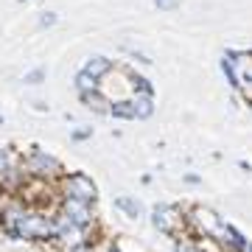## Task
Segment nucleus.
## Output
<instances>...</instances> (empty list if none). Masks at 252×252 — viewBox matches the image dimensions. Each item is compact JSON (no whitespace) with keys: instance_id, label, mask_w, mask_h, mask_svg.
<instances>
[{"instance_id":"1","label":"nucleus","mask_w":252,"mask_h":252,"mask_svg":"<svg viewBox=\"0 0 252 252\" xmlns=\"http://www.w3.org/2000/svg\"><path fill=\"white\" fill-rule=\"evenodd\" d=\"M62 199H79V202H87L93 205L98 199V185L93 182L90 174L76 171V174H62Z\"/></svg>"},{"instance_id":"2","label":"nucleus","mask_w":252,"mask_h":252,"mask_svg":"<svg viewBox=\"0 0 252 252\" xmlns=\"http://www.w3.org/2000/svg\"><path fill=\"white\" fill-rule=\"evenodd\" d=\"M23 174L34 177V180H48V177L56 180V177H62V162L51 157L48 152H42L39 146H34L31 154L26 157V162H23Z\"/></svg>"},{"instance_id":"3","label":"nucleus","mask_w":252,"mask_h":252,"mask_svg":"<svg viewBox=\"0 0 252 252\" xmlns=\"http://www.w3.org/2000/svg\"><path fill=\"white\" fill-rule=\"evenodd\" d=\"M219 227H221V219L205 205H193L185 213V230H196L202 238H216Z\"/></svg>"},{"instance_id":"4","label":"nucleus","mask_w":252,"mask_h":252,"mask_svg":"<svg viewBox=\"0 0 252 252\" xmlns=\"http://www.w3.org/2000/svg\"><path fill=\"white\" fill-rule=\"evenodd\" d=\"M152 224L162 235H180L185 233V213L177 205H157L152 210Z\"/></svg>"},{"instance_id":"5","label":"nucleus","mask_w":252,"mask_h":252,"mask_svg":"<svg viewBox=\"0 0 252 252\" xmlns=\"http://www.w3.org/2000/svg\"><path fill=\"white\" fill-rule=\"evenodd\" d=\"M59 213H62L73 227L79 230H87L90 224H95V216H93V207L87 202H79V199H62L59 205Z\"/></svg>"},{"instance_id":"6","label":"nucleus","mask_w":252,"mask_h":252,"mask_svg":"<svg viewBox=\"0 0 252 252\" xmlns=\"http://www.w3.org/2000/svg\"><path fill=\"white\" fill-rule=\"evenodd\" d=\"M115 207L121 210V213H126L129 219H140L146 213L143 202H140V199H135V196H118L115 199Z\"/></svg>"},{"instance_id":"7","label":"nucleus","mask_w":252,"mask_h":252,"mask_svg":"<svg viewBox=\"0 0 252 252\" xmlns=\"http://www.w3.org/2000/svg\"><path fill=\"white\" fill-rule=\"evenodd\" d=\"M109 70H112V62H109L107 56H90L87 64H84V73L93 76V79H104Z\"/></svg>"},{"instance_id":"8","label":"nucleus","mask_w":252,"mask_h":252,"mask_svg":"<svg viewBox=\"0 0 252 252\" xmlns=\"http://www.w3.org/2000/svg\"><path fill=\"white\" fill-rule=\"evenodd\" d=\"M81 101H84V107L95 109V112H109V104H112V101H107L104 95H101V90H95V93H81Z\"/></svg>"},{"instance_id":"9","label":"nucleus","mask_w":252,"mask_h":252,"mask_svg":"<svg viewBox=\"0 0 252 252\" xmlns=\"http://www.w3.org/2000/svg\"><path fill=\"white\" fill-rule=\"evenodd\" d=\"M132 109H135V118H152L154 101L149 95H137V98H132Z\"/></svg>"},{"instance_id":"10","label":"nucleus","mask_w":252,"mask_h":252,"mask_svg":"<svg viewBox=\"0 0 252 252\" xmlns=\"http://www.w3.org/2000/svg\"><path fill=\"white\" fill-rule=\"evenodd\" d=\"M109 115H115V118H124V121H132V118H135V109H132V101H115V104H109Z\"/></svg>"},{"instance_id":"11","label":"nucleus","mask_w":252,"mask_h":252,"mask_svg":"<svg viewBox=\"0 0 252 252\" xmlns=\"http://www.w3.org/2000/svg\"><path fill=\"white\" fill-rule=\"evenodd\" d=\"M76 87H79V93H95V90H101L98 79H93V76H87L84 70H81L79 76H76Z\"/></svg>"},{"instance_id":"12","label":"nucleus","mask_w":252,"mask_h":252,"mask_svg":"<svg viewBox=\"0 0 252 252\" xmlns=\"http://www.w3.org/2000/svg\"><path fill=\"white\" fill-rule=\"evenodd\" d=\"M174 252H205V250H202V244H196V241L180 238V241H177V247H174Z\"/></svg>"},{"instance_id":"13","label":"nucleus","mask_w":252,"mask_h":252,"mask_svg":"<svg viewBox=\"0 0 252 252\" xmlns=\"http://www.w3.org/2000/svg\"><path fill=\"white\" fill-rule=\"evenodd\" d=\"M132 81H135V90H140V95H149V98L154 95V87L143 79V76H132Z\"/></svg>"},{"instance_id":"14","label":"nucleus","mask_w":252,"mask_h":252,"mask_svg":"<svg viewBox=\"0 0 252 252\" xmlns=\"http://www.w3.org/2000/svg\"><path fill=\"white\" fill-rule=\"evenodd\" d=\"M11 162H14V160H11L9 149H0V180H3V174L11 168Z\"/></svg>"},{"instance_id":"15","label":"nucleus","mask_w":252,"mask_h":252,"mask_svg":"<svg viewBox=\"0 0 252 252\" xmlns=\"http://www.w3.org/2000/svg\"><path fill=\"white\" fill-rule=\"evenodd\" d=\"M42 79H45V70H42V67H36V70H31V73H26V76H23V81H26V84H39Z\"/></svg>"},{"instance_id":"16","label":"nucleus","mask_w":252,"mask_h":252,"mask_svg":"<svg viewBox=\"0 0 252 252\" xmlns=\"http://www.w3.org/2000/svg\"><path fill=\"white\" fill-rule=\"evenodd\" d=\"M73 140H87V137H93V126H84V129H73Z\"/></svg>"},{"instance_id":"17","label":"nucleus","mask_w":252,"mask_h":252,"mask_svg":"<svg viewBox=\"0 0 252 252\" xmlns=\"http://www.w3.org/2000/svg\"><path fill=\"white\" fill-rule=\"evenodd\" d=\"M54 23H56V14H54V11H48L45 17L39 20V26H54Z\"/></svg>"},{"instance_id":"18","label":"nucleus","mask_w":252,"mask_h":252,"mask_svg":"<svg viewBox=\"0 0 252 252\" xmlns=\"http://www.w3.org/2000/svg\"><path fill=\"white\" fill-rule=\"evenodd\" d=\"M154 3H157L160 9H171V6H174V3H177V0H154Z\"/></svg>"}]
</instances>
